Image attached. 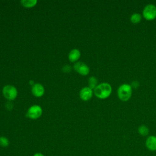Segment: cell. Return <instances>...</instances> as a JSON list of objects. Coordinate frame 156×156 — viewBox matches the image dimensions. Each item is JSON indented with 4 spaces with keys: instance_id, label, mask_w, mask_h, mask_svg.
<instances>
[{
    "instance_id": "obj_1",
    "label": "cell",
    "mask_w": 156,
    "mask_h": 156,
    "mask_svg": "<svg viewBox=\"0 0 156 156\" xmlns=\"http://www.w3.org/2000/svg\"><path fill=\"white\" fill-rule=\"evenodd\" d=\"M112 88L111 85L106 82L101 83L97 85L94 89V93L96 97L99 99H106L112 93Z\"/></svg>"
},
{
    "instance_id": "obj_2",
    "label": "cell",
    "mask_w": 156,
    "mask_h": 156,
    "mask_svg": "<svg viewBox=\"0 0 156 156\" xmlns=\"http://www.w3.org/2000/svg\"><path fill=\"white\" fill-rule=\"evenodd\" d=\"M132 93V88L130 85L127 83L122 84L119 87L117 90V94L119 99L122 101H128Z\"/></svg>"
},
{
    "instance_id": "obj_3",
    "label": "cell",
    "mask_w": 156,
    "mask_h": 156,
    "mask_svg": "<svg viewBox=\"0 0 156 156\" xmlns=\"http://www.w3.org/2000/svg\"><path fill=\"white\" fill-rule=\"evenodd\" d=\"M144 18L147 20H152L156 18V6L154 4H148L143 10Z\"/></svg>"
},
{
    "instance_id": "obj_4",
    "label": "cell",
    "mask_w": 156,
    "mask_h": 156,
    "mask_svg": "<svg viewBox=\"0 0 156 156\" xmlns=\"http://www.w3.org/2000/svg\"><path fill=\"white\" fill-rule=\"evenodd\" d=\"M2 93L6 99L12 101L17 96V90L14 86L6 85L3 88Z\"/></svg>"
},
{
    "instance_id": "obj_5",
    "label": "cell",
    "mask_w": 156,
    "mask_h": 156,
    "mask_svg": "<svg viewBox=\"0 0 156 156\" xmlns=\"http://www.w3.org/2000/svg\"><path fill=\"white\" fill-rule=\"evenodd\" d=\"M42 114V109L40 106L38 105H34L31 106L27 112V116L30 119H37Z\"/></svg>"
},
{
    "instance_id": "obj_6",
    "label": "cell",
    "mask_w": 156,
    "mask_h": 156,
    "mask_svg": "<svg viewBox=\"0 0 156 156\" xmlns=\"http://www.w3.org/2000/svg\"><path fill=\"white\" fill-rule=\"evenodd\" d=\"M74 69L80 74L83 76H86L90 72L89 67L85 63L82 62H79L75 63L74 65Z\"/></svg>"
},
{
    "instance_id": "obj_7",
    "label": "cell",
    "mask_w": 156,
    "mask_h": 156,
    "mask_svg": "<svg viewBox=\"0 0 156 156\" xmlns=\"http://www.w3.org/2000/svg\"><path fill=\"white\" fill-rule=\"evenodd\" d=\"M80 98L83 101H88L93 96L92 90L89 87H83L79 93Z\"/></svg>"
},
{
    "instance_id": "obj_8",
    "label": "cell",
    "mask_w": 156,
    "mask_h": 156,
    "mask_svg": "<svg viewBox=\"0 0 156 156\" xmlns=\"http://www.w3.org/2000/svg\"><path fill=\"white\" fill-rule=\"evenodd\" d=\"M44 87L40 83H35L32 88V93L36 97H40L44 94Z\"/></svg>"
},
{
    "instance_id": "obj_9",
    "label": "cell",
    "mask_w": 156,
    "mask_h": 156,
    "mask_svg": "<svg viewBox=\"0 0 156 156\" xmlns=\"http://www.w3.org/2000/svg\"><path fill=\"white\" fill-rule=\"evenodd\" d=\"M146 146L150 151H156V136L154 135L149 136L146 139Z\"/></svg>"
},
{
    "instance_id": "obj_10",
    "label": "cell",
    "mask_w": 156,
    "mask_h": 156,
    "mask_svg": "<svg viewBox=\"0 0 156 156\" xmlns=\"http://www.w3.org/2000/svg\"><path fill=\"white\" fill-rule=\"evenodd\" d=\"M80 57V52L78 49H74L69 54V60L71 62L77 61Z\"/></svg>"
},
{
    "instance_id": "obj_11",
    "label": "cell",
    "mask_w": 156,
    "mask_h": 156,
    "mask_svg": "<svg viewBox=\"0 0 156 156\" xmlns=\"http://www.w3.org/2000/svg\"><path fill=\"white\" fill-rule=\"evenodd\" d=\"M21 4L26 7H32L37 3V0H23L21 1Z\"/></svg>"
},
{
    "instance_id": "obj_12",
    "label": "cell",
    "mask_w": 156,
    "mask_h": 156,
    "mask_svg": "<svg viewBox=\"0 0 156 156\" xmlns=\"http://www.w3.org/2000/svg\"><path fill=\"white\" fill-rule=\"evenodd\" d=\"M130 20V21L132 22L133 23H135V24L138 23L141 21V15L138 13H135L131 15Z\"/></svg>"
},
{
    "instance_id": "obj_13",
    "label": "cell",
    "mask_w": 156,
    "mask_h": 156,
    "mask_svg": "<svg viewBox=\"0 0 156 156\" xmlns=\"http://www.w3.org/2000/svg\"><path fill=\"white\" fill-rule=\"evenodd\" d=\"M138 132L142 136H146L149 133V129L145 125H141L138 127Z\"/></svg>"
},
{
    "instance_id": "obj_14",
    "label": "cell",
    "mask_w": 156,
    "mask_h": 156,
    "mask_svg": "<svg viewBox=\"0 0 156 156\" xmlns=\"http://www.w3.org/2000/svg\"><path fill=\"white\" fill-rule=\"evenodd\" d=\"M98 83V80L95 77H90L89 80H88V85H89V88H90L91 90L92 89H94L96 88V87L97 86Z\"/></svg>"
},
{
    "instance_id": "obj_15",
    "label": "cell",
    "mask_w": 156,
    "mask_h": 156,
    "mask_svg": "<svg viewBox=\"0 0 156 156\" xmlns=\"http://www.w3.org/2000/svg\"><path fill=\"white\" fill-rule=\"evenodd\" d=\"M9 144V140L5 136H0V146L2 147H7Z\"/></svg>"
},
{
    "instance_id": "obj_16",
    "label": "cell",
    "mask_w": 156,
    "mask_h": 156,
    "mask_svg": "<svg viewBox=\"0 0 156 156\" xmlns=\"http://www.w3.org/2000/svg\"><path fill=\"white\" fill-rule=\"evenodd\" d=\"M131 87H133V88H137L139 87V82H138V81H136V80L132 82V85H131Z\"/></svg>"
},
{
    "instance_id": "obj_17",
    "label": "cell",
    "mask_w": 156,
    "mask_h": 156,
    "mask_svg": "<svg viewBox=\"0 0 156 156\" xmlns=\"http://www.w3.org/2000/svg\"><path fill=\"white\" fill-rule=\"evenodd\" d=\"M71 69V67H70L69 66H68V65H66V66H65L63 68V71L64 72H66V73L69 72Z\"/></svg>"
},
{
    "instance_id": "obj_18",
    "label": "cell",
    "mask_w": 156,
    "mask_h": 156,
    "mask_svg": "<svg viewBox=\"0 0 156 156\" xmlns=\"http://www.w3.org/2000/svg\"><path fill=\"white\" fill-rule=\"evenodd\" d=\"M33 156H44V155L41 153H35Z\"/></svg>"
},
{
    "instance_id": "obj_19",
    "label": "cell",
    "mask_w": 156,
    "mask_h": 156,
    "mask_svg": "<svg viewBox=\"0 0 156 156\" xmlns=\"http://www.w3.org/2000/svg\"><path fill=\"white\" fill-rule=\"evenodd\" d=\"M155 156H156V155H155Z\"/></svg>"
}]
</instances>
